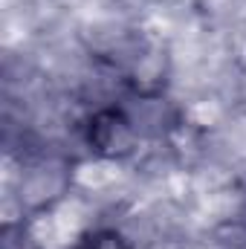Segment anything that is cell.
Returning <instances> with one entry per match:
<instances>
[{
  "mask_svg": "<svg viewBox=\"0 0 246 249\" xmlns=\"http://www.w3.org/2000/svg\"><path fill=\"white\" fill-rule=\"evenodd\" d=\"M81 142L102 162H124L139 151L142 130L122 105H102L81 124Z\"/></svg>",
  "mask_w": 246,
  "mask_h": 249,
  "instance_id": "cell-1",
  "label": "cell"
},
{
  "mask_svg": "<svg viewBox=\"0 0 246 249\" xmlns=\"http://www.w3.org/2000/svg\"><path fill=\"white\" fill-rule=\"evenodd\" d=\"M70 183H72V174L67 162H38L23 174L20 197L32 212H44V209H53L70 191Z\"/></svg>",
  "mask_w": 246,
  "mask_h": 249,
  "instance_id": "cell-2",
  "label": "cell"
},
{
  "mask_svg": "<svg viewBox=\"0 0 246 249\" xmlns=\"http://www.w3.org/2000/svg\"><path fill=\"white\" fill-rule=\"evenodd\" d=\"M72 249H136L119 226H93L81 232Z\"/></svg>",
  "mask_w": 246,
  "mask_h": 249,
  "instance_id": "cell-3",
  "label": "cell"
}]
</instances>
